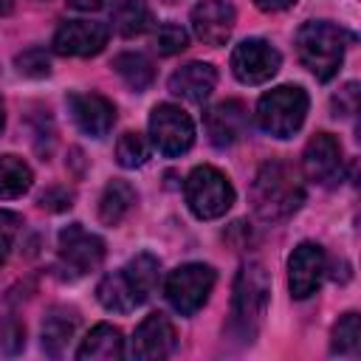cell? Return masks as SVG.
Returning a JSON list of instances; mask_svg holds the SVG:
<instances>
[{"mask_svg": "<svg viewBox=\"0 0 361 361\" xmlns=\"http://www.w3.org/2000/svg\"><path fill=\"white\" fill-rule=\"evenodd\" d=\"M302 200H305V186L293 166L282 161H268L259 166L251 186V203L265 223H279L290 217L302 206Z\"/></svg>", "mask_w": 361, "mask_h": 361, "instance_id": "6da1fadb", "label": "cell"}, {"mask_svg": "<svg viewBox=\"0 0 361 361\" xmlns=\"http://www.w3.org/2000/svg\"><path fill=\"white\" fill-rule=\"evenodd\" d=\"M271 296V279L268 271L259 262H245L237 271L234 279V296H231V330L251 341L265 319Z\"/></svg>", "mask_w": 361, "mask_h": 361, "instance_id": "7a4b0ae2", "label": "cell"}, {"mask_svg": "<svg viewBox=\"0 0 361 361\" xmlns=\"http://www.w3.org/2000/svg\"><path fill=\"white\" fill-rule=\"evenodd\" d=\"M344 31L327 20L305 23L296 34V51L302 65L322 82L333 79L344 59Z\"/></svg>", "mask_w": 361, "mask_h": 361, "instance_id": "3957f363", "label": "cell"}, {"mask_svg": "<svg viewBox=\"0 0 361 361\" xmlns=\"http://www.w3.org/2000/svg\"><path fill=\"white\" fill-rule=\"evenodd\" d=\"M307 113V96L302 87L282 85L271 93H265L257 104V124L271 133L274 138H290Z\"/></svg>", "mask_w": 361, "mask_h": 361, "instance_id": "277c9868", "label": "cell"}, {"mask_svg": "<svg viewBox=\"0 0 361 361\" xmlns=\"http://www.w3.org/2000/svg\"><path fill=\"white\" fill-rule=\"evenodd\" d=\"M186 203L200 220L223 217L234 203V189L228 178L214 166H195L186 178Z\"/></svg>", "mask_w": 361, "mask_h": 361, "instance_id": "5b68a950", "label": "cell"}, {"mask_svg": "<svg viewBox=\"0 0 361 361\" xmlns=\"http://www.w3.org/2000/svg\"><path fill=\"white\" fill-rule=\"evenodd\" d=\"M214 271L209 265H200V262H189V265H180L175 268L169 276H166V285H164V293L169 299V305L180 313V316H192L203 307V302L209 299L212 288H214Z\"/></svg>", "mask_w": 361, "mask_h": 361, "instance_id": "8992f818", "label": "cell"}, {"mask_svg": "<svg viewBox=\"0 0 361 361\" xmlns=\"http://www.w3.org/2000/svg\"><path fill=\"white\" fill-rule=\"evenodd\" d=\"M149 135L164 155H180L195 141V124L180 107L158 104L149 116Z\"/></svg>", "mask_w": 361, "mask_h": 361, "instance_id": "52a82bcc", "label": "cell"}, {"mask_svg": "<svg viewBox=\"0 0 361 361\" xmlns=\"http://www.w3.org/2000/svg\"><path fill=\"white\" fill-rule=\"evenodd\" d=\"M279 51L265 39H243L231 54V71L245 85H262L279 71Z\"/></svg>", "mask_w": 361, "mask_h": 361, "instance_id": "ba28073f", "label": "cell"}, {"mask_svg": "<svg viewBox=\"0 0 361 361\" xmlns=\"http://www.w3.org/2000/svg\"><path fill=\"white\" fill-rule=\"evenodd\" d=\"M59 257L73 274H90L104 259V243L79 223H71L59 231Z\"/></svg>", "mask_w": 361, "mask_h": 361, "instance_id": "9c48e42d", "label": "cell"}, {"mask_svg": "<svg viewBox=\"0 0 361 361\" xmlns=\"http://www.w3.org/2000/svg\"><path fill=\"white\" fill-rule=\"evenodd\" d=\"M107 25L96 20H68L54 34V51L62 56H93L107 45Z\"/></svg>", "mask_w": 361, "mask_h": 361, "instance_id": "30bf717a", "label": "cell"}, {"mask_svg": "<svg viewBox=\"0 0 361 361\" xmlns=\"http://www.w3.org/2000/svg\"><path fill=\"white\" fill-rule=\"evenodd\" d=\"M175 344H178V338H175L172 322H169L164 313H149V316L138 324V330H135V336H133L130 353H133V358H138V361H161V358L172 355Z\"/></svg>", "mask_w": 361, "mask_h": 361, "instance_id": "8fae6325", "label": "cell"}, {"mask_svg": "<svg viewBox=\"0 0 361 361\" xmlns=\"http://www.w3.org/2000/svg\"><path fill=\"white\" fill-rule=\"evenodd\" d=\"M288 285L290 293L296 299H307L310 293H316V288L322 285L324 276V251L316 243H302L288 262Z\"/></svg>", "mask_w": 361, "mask_h": 361, "instance_id": "7c38bea8", "label": "cell"}, {"mask_svg": "<svg viewBox=\"0 0 361 361\" xmlns=\"http://www.w3.org/2000/svg\"><path fill=\"white\" fill-rule=\"evenodd\" d=\"M234 28V6L228 0H200L192 8V31L206 45H223Z\"/></svg>", "mask_w": 361, "mask_h": 361, "instance_id": "4fadbf2b", "label": "cell"}, {"mask_svg": "<svg viewBox=\"0 0 361 361\" xmlns=\"http://www.w3.org/2000/svg\"><path fill=\"white\" fill-rule=\"evenodd\" d=\"M302 169L316 183H333L341 175V144L330 133H316L305 147Z\"/></svg>", "mask_w": 361, "mask_h": 361, "instance_id": "5bb4252c", "label": "cell"}, {"mask_svg": "<svg viewBox=\"0 0 361 361\" xmlns=\"http://www.w3.org/2000/svg\"><path fill=\"white\" fill-rule=\"evenodd\" d=\"M68 110H71L76 127L93 138L107 135L113 121H116V107L99 93H71Z\"/></svg>", "mask_w": 361, "mask_h": 361, "instance_id": "9a60e30c", "label": "cell"}, {"mask_svg": "<svg viewBox=\"0 0 361 361\" xmlns=\"http://www.w3.org/2000/svg\"><path fill=\"white\" fill-rule=\"evenodd\" d=\"M248 110L237 99H226L206 113V133L214 147H231L245 135Z\"/></svg>", "mask_w": 361, "mask_h": 361, "instance_id": "2e32d148", "label": "cell"}, {"mask_svg": "<svg viewBox=\"0 0 361 361\" xmlns=\"http://www.w3.org/2000/svg\"><path fill=\"white\" fill-rule=\"evenodd\" d=\"M217 85V71L209 62H189L169 76V90L186 102H203Z\"/></svg>", "mask_w": 361, "mask_h": 361, "instance_id": "e0dca14e", "label": "cell"}, {"mask_svg": "<svg viewBox=\"0 0 361 361\" xmlns=\"http://www.w3.org/2000/svg\"><path fill=\"white\" fill-rule=\"evenodd\" d=\"M76 324H79V316L73 307H51L48 316L42 319V350L51 358H59L68 341L73 338Z\"/></svg>", "mask_w": 361, "mask_h": 361, "instance_id": "ac0fdd59", "label": "cell"}, {"mask_svg": "<svg viewBox=\"0 0 361 361\" xmlns=\"http://www.w3.org/2000/svg\"><path fill=\"white\" fill-rule=\"evenodd\" d=\"M121 355H124V338L113 324H96L76 350L79 361H116Z\"/></svg>", "mask_w": 361, "mask_h": 361, "instance_id": "d6986e66", "label": "cell"}, {"mask_svg": "<svg viewBox=\"0 0 361 361\" xmlns=\"http://www.w3.org/2000/svg\"><path fill=\"white\" fill-rule=\"evenodd\" d=\"M96 293H99V302H102L107 310H113V313H130V310H135V307L141 305V299H138V293L133 290V285H130L124 268L107 274V276L99 282Z\"/></svg>", "mask_w": 361, "mask_h": 361, "instance_id": "ffe728a7", "label": "cell"}, {"mask_svg": "<svg viewBox=\"0 0 361 361\" xmlns=\"http://www.w3.org/2000/svg\"><path fill=\"white\" fill-rule=\"evenodd\" d=\"M133 206H135V189H133L127 180L113 178V180L104 186V192H102L99 217H102V223H107V226H118V223L130 214Z\"/></svg>", "mask_w": 361, "mask_h": 361, "instance_id": "44dd1931", "label": "cell"}, {"mask_svg": "<svg viewBox=\"0 0 361 361\" xmlns=\"http://www.w3.org/2000/svg\"><path fill=\"white\" fill-rule=\"evenodd\" d=\"M152 25V14L144 0H121L113 11V28L121 37H138Z\"/></svg>", "mask_w": 361, "mask_h": 361, "instance_id": "7402d4cb", "label": "cell"}, {"mask_svg": "<svg viewBox=\"0 0 361 361\" xmlns=\"http://www.w3.org/2000/svg\"><path fill=\"white\" fill-rule=\"evenodd\" d=\"M124 274H127L133 290L138 293V299L147 302V299L152 296L155 285H158V259H155L152 254H138V257H133V259L127 262Z\"/></svg>", "mask_w": 361, "mask_h": 361, "instance_id": "603a6c76", "label": "cell"}, {"mask_svg": "<svg viewBox=\"0 0 361 361\" xmlns=\"http://www.w3.org/2000/svg\"><path fill=\"white\" fill-rule=\"evenodd\" d=\"M31 186V169L17 155L0 158V197H20Z\"/></svg>", "mask_w": 361, "mask_h": 361, "instance_id": "cb8c5ba5", "label": "cell"}, {"mask_svg": "<svg viewBox=\"0 0 361 361\" xmlns=\"http://www.w3.org/2000/svg\"><path fill=\"white\" fill-rule=\"evenodd\" d=\"M113 71L133 87V90H144L149 87L155 71H152V62L144 56V54H118L113 59Z\"/></svg>", "mask_w": 361, "mask_h": 361, "instance_id": "d4e9b609", "label": "cell"}, {"mask_svg": "<svg viewBox=\"0 0 361 361\" xmlns=\"http://www.w3.org/2000/svg\"><path fill=\"white\" fill-rule=\"evenodd\" d=\"M361 347V322L358 313H344L333 327V353L355 355Z\"/></svg>", "mask_w": 361, "mask_h": 361, "instance_id": "484cf974", "label": "cell"}, {"mask_svg": "<svg viewBox=\"0 0 361 361\" xmlns=\"http://www.w3.org/2000/svg\"><path fill=\"white\" fill-rule=\"evenodd\" d=\"M116 158L121 166L127 169H135L141 164H147L149 158V141L141 135V133H124L116 144Z\"/></svg>", "mask_w": 361, "mask_h": 361, "instance_id": "4316f807", "label": "cell"}, {"mask_svg": "<svg viewBox=\"0 0 361 361\" xmlns=\"http://www.w3.org/2000/svg\"><path fill=\"white\" fill-rule=\"evenodd\" d=\"M186 42H189V37H186V31H183L178 23H164V25H158V31H155V48H158V54H164V56H172V54L183 51Z\"/></svg>", "mask_w": 361, "mask_h": 361, "instance_id": "83f0119b", "label": "cell"}, {"mask_svg": "<svg viewBox=\"0 0 361 361\" xmlns=\"http://www.w3.org/2000/svg\"><path fill=\"white\" fill-rule=\"evenodd\" d=\"M14 65H17V71L23 76H31V79H39V76L51 73V59H48V54L42 48H28V51L17 54Z\"/></svg>", "mask_w": 361, "mask_h": 361, "instance_id": "f1b7e54d", "label": "cell"}, {"mask_svg": "<svg viewBox=\"0 0 361 361\" xmlns=\"http://www.w3.org/2000/svg\"><path fill=\"white\" fill-rule=\"evenodd\" d=\"M20 226H23V217H20V214L0 209V265H3V262L8 259V254H11V245H14L17 234H20Z\"/></svg>", "mask_w": 361, "mask_h": 361, "instance_id": "f546056e", "label": "cell"}, {"mask_svg": "<svg viewBox=\"0 0 361 361\" xmlns=\"http://www.w3.org/2000/svg\"><path fill=\"white\" fill-rule=\"evenodd\" d=\"M0 341H3L6 353H17L25 347V327L20 324L17 316H6L0 322Z\"/></svg>", "mask_w": 361, "mask_h": 361, "instance_id": "4dcf8cb0", "label": "cell"}, {"mask_svg": "<svg viewBox=\"0 0 361 361\" xmlns=\"http://www.w3.org/2000/svg\"><path fill=\"white\" fill-rule=\"evenodd\" d=\"M39 206L48 212H65L73 206V192L68 186H51L39 195Z\"/></svg>", "mask_w": 361, "mask_h": 361, "instance_id": "1f68e13d", "label": "cell"}, {"mask_svg": "<svg viewBox=\"0 0 361 361\" xmlns=\"http://www.w3.org/2000/svg\"><path fill=\"white\" fill-rule=\"evenodd\" d=\"M333 107H336V116H350V113H355V107H358V85H355V82H347V85L336 93Z\"/></svg>", "mask_w": 361, "mask_h": 361, "instance_id": "d6a6232c", "label": "cell"}, {"mask_svg": "<svg viewBox=\"0 0 361 361\" xmlns=\"http://www.w3.org/2000/svg\"><path fill=\"white\" fill-rule=\"evenodd\" d=\"M262 11H282V8H288V6H293L296 0H254Z\"/></svg>", "mask_w": 361, "mask_h": 361, "instance_id": "836d02e7", "label": "cell"}, {"mask_svg": "<svg viewBox=\"0 0 361 361\" xmlns=\"http://www.w3.org/2000/svg\"><path fill=\"white\" fill-rule=\"evenodd\" d=\"M107 0H68V6L79 8V11H93V8H102Z\"/></svg>", "mask_w": 361, "mask_h": 361, "instance_id": "e575fe53", "label": "cell"}, {"mask_svg": "<svg viewBox=\"0 0 361 361\" xmlns=\"http://www.w3.org/2000/svg\"><path fill=\"white\" fill-rule=\"evenodd\" d=\"M11 11V0H0V14H8Z\"/></svg>", "mask_w": 361, "mask_h": 361, "instance_id": "d590c367", "label": "cell"}, {"mask_svg": "<svg viewBox=\"0 0 361 361\" xmlns=\"http://www.w3.org/2000/svg\"><path fill=\"white\" fill-rule=\"evenodd\" d=\"M3 124H6V110H3V102H0V130H3Z\"/></svg>", "mask_w": 361, "mask_h": 361, "instance_id": "8d00e7d4", "label": "cell"}]
</instances>
